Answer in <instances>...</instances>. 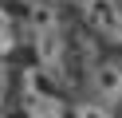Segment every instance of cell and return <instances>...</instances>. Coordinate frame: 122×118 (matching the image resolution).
<instances>
[{
	"mask_svg": "<svg viewBox=\"0 0 122 118\" xmlns=\"http://www.w3.org/2000/svg\"><path fill=\"white\" fill-rule=\"evenodd\" d=\"M28 36H32V47H36V63H40L47 75L55 79H75V67H71V43L75 39L63 31L59 16L51 12L47 4H28Z\"/></svg>",
	"mask_w": 122,
	"mask_h": 118,
	"instance_id": "6da1fadb",
	"label": "cell"
},
{
	"mask_svg": "<svg viewBox=\"0 0 122 118\" xmlns=\"http://www.w3.org/2000/svg\"><path fill=\"white\" fill-rule=\"evenodd\" d=\"M24 118H67V98L59 79L36 63L24 71Z\"/></svg>",
	"mask_w": 122,
	"mask_h": 118,
	"instance_id": "7a4b0ae2",
	"label": "cell"
},
{
	"mask_svg": "<svg viewBox=\"0 0 122 118\" xmlns=\"http://www.w3.org/2000/svg\"><path fill=\"white\" fill-rule=\"evenodd\" d=\"M83 28L110 47H122V0H75Z\"/></svg>",
	"mask_w": 122,
	"mask_h": 118,
	"instance_id": "3957f363",
	"label": "cell"
},
{
	"mask_svg": "<svg viewBox=\"0 0 122 118\" xmlns=\"http://www.w3.org/2000/svg\"><path fill=\"white\" fill-rule=\"evenodd\" d=\"M91 94L106 106L122 102V55H106L91 63Z\"/></svg>",
	"mask_w": 122,
	"mask_h": 118,
	"instance_id": "277c9868",
	"label": "cell"
},
{
	"mask_svg": "<svg viewBox=\"0 0 122 118\" xmlns=\"http://www.w3.org/2000/svg\"><path fill=\"white\" fill-rule=\"evenodd\" d=\"M16 43H20V20H16V12L0 0V59H8V55L16 51Z\"/></svg>",
	"mask_w": 122,
	"mask_h": 118,
	"instance_id": "5b68a950",
	"label": "cell"
},
{
	"mask_svg": "<svg viewBox=\"0 0 122 118\" xmlns=\"http://www.w3.org/2000/svg\"><path fill=\"white\" fill-rule=\"evenodd\" d=\"M75 118H114V106H106L98 98H87V102L75 106Z\"/></svg>",
	"mask_w": 122,
	"mask_h": 118,
	"instance_id": "8992f818",
	"label": "cell"
},
{
	"mask_svg": "<svg viewBox=\"0 0 122 118\" xmlns=\"http://www.w3.org/2000/svg\"><path fill=\"white\" fill-rule=\"evenodd\" d=\"M4 98H8V67L0 59V106H4Z\"/></svg>",
	"mask_w": 122,
	"mask_h": 118,
	"instance_id": "52a82bcc",
	"label": "cell"
}]
</instances>
